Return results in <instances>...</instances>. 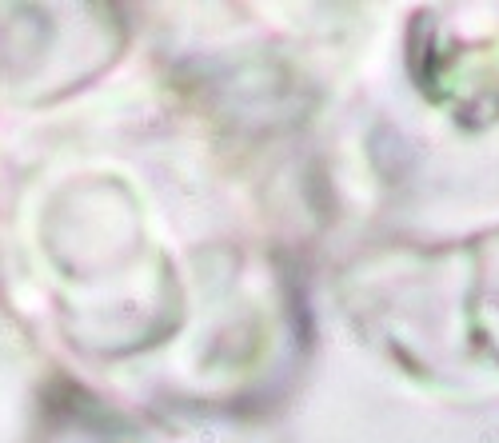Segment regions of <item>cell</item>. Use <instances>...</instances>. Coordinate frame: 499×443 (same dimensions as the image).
Listing matches in <instances>:
<instances>
[{
	"instance_id": "cell-1",
	"label": "cell",
	"mask_w": 499,
	"mask_h": 443,
	"mask_svg": "<svg viewBox=\"0 0 499 443\" xmlns=\"http://www.w3.org/2000/svg\"><path fill=\"white\" fill-rule=\"evenodd\" d=\"M36 443H164L136 427H116V423H92V419H64Z\"/></svg>"
}]
</instances>
